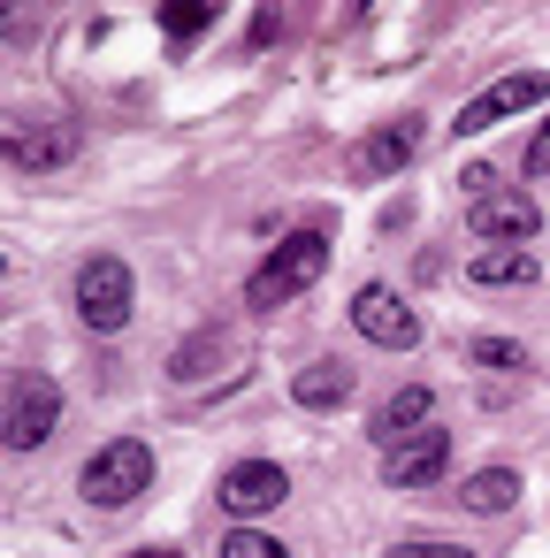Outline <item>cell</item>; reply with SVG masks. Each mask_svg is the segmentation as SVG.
<instances>
[{
  "instance_id": "cell-1",
  "label": "cell",
  "mask_w": 550,
  "mask_h": 558,
  "mask_svg": "<svg viewBox=\"0 0 550 558\" xmlns=\"http://www.w3.org/2000/svg\"><path fill=\"white\" fill-rule=\"evenodd\" d=\"M321 268H329V230H291V238L253 268L245 306H253V314H276V306H291L306 283H321Z\"/></svg>"
},
{
  "instance_id": "cell-2",
  "label": "cell",
  "mask_w": 550,
  "mask_h": 558,
  "mask_svg": "<svg viewBox=\"0 0 550 558\" xmlns=\"http://www.w3.org/2000/svg\"><path fill=\"white\" fill-rule=\"evenodd\" d=\"M146 482H154V451H146L138 436H115V444H100V451L85 459L77 497H85V505H131V497H146Z\"/></svg>"
},
{
  "instance_id": "cell-3",
  "label": "cell",
  "mask_w": 550,
  "mask_h": 558,
  "mask_svg": "<svg viewBox=\"0 0 550 558\" xmlns=\"http://www.w3.org/2000/svg\"><path fill=\"white\" fill-rule=\"evenodd\" d=\"M77 314H85L100 337H108V329H123V322H131V268H123V260H108V253H100V260H85V268H77Z\"/></svg>"
},
{
  "instance_id": "cell-4",
  "label": "cell",
  "mask_w": 550,
  "mask_h": 558,
  "mask_svg": "<svg viewBox=\"0 0 550 558\" xmlns=\"http://www.w3.org/2000/svg\"><path fill=\"white\" fill-rule=\"evenodd\" d=\"M62 421V390L47 375H9V444L16 451H39Z\"/></svg>"
},
{
  "instance_id": "cell-5",
  "label": "cell",
  "mask_w": 550,
  "mask_h": 558,
  "mask_svg": "<svg viewBox=\"0 0 550 558\" xmlns=\"http://www.w3.org/2000/svg\"><path fill=\"white\" fill-rule=\"evenodd\" d=\"M352 329H359L367 344H382V352H413V344H420L413 306H405L398 291H382V283H367V291L352 299Z\"/></svg>"
},
{
  "instance_id": "cell-6",
  "label": "cell",
  "mask_w": 550,
  "mask_h": 558,
  "mask_svg": "<svg viewBox=\"0 0 550 558\" xmlns=\"http://www.w3.org/2000/svg\"><path fill=\"white\" fill-rule=\"evenodd\" d=\"M550 93V77H535V70H520V77H504V85H489V93H474L466 108H459V138H481L489 123H512L520 108H535Z\"/></svg>"
},
{
  "instance_id": "cell-7",
  "label": "cell",
  "mask_w": 550,
  "mask_h": 558,
  "mask_svg": "<svg viewBox=\"0 0 550 558\" xmlns=\"http://www.w3.org/2000/svg\"><path fill=\"white\" fill-rule=\"evenodd\" d=\"M283 497H291V474H283L276 459H245V466L222 474V505H230L237 520H268Z\"/></svg>"
},
{
  "instance_id": "cell-8",
  "label": "cell",
  "mask_w": 550,
  "mask_h": 558,
  "mask_svg": "<svg viewBox=\"0 0 550 558\" xmlns=\"http://www.w3.org/2000/svg\"><path fill=\"white\" fill-rule=\"evenodd\" d=\"M443 466H451V436H443V428H420V436H405V444L382 451V482H390V489H420V482H436Z\"/></svg>"
},
{
  "instance_id": "cell-9",
  "label": "cell",
  "mask_w": 550,
  "mask_h": 558,
  "mask_svg": "<svg viewBox=\"0 0 550 558\" xmlns=\"http://www.w3.org/2000/svg\"><path fill=\"white\" fill-rule=\"evenodd\" d=\"M535 230H542V207H527V199H512V192L474 199V238H481V245H527Z\"/></svg>"
},
{
  "instance_id": "cell-10",
  "label": "cell",
  "mask_w": 550,
  "mask_h": 558,
  "mask_svg": "<svg viewBox=\"0 0 550 558\" xmlns=\"http://www.w3.org/2000/svg\"><path fill=\"white\" fill-rule=\"evenodd\" d=\"M428 413H436V390H428V383H405V390L375 413V436H382V444H405V436H420Z\"/></svg>"
},
{
  "instance_id": "cell-11",
  "label": "cell",
  "mask_w": 550,
  "mask_h": 558,
  "mask_svg": "<svg viewBox=\"0 0 550 558\" xmlns=\"http://www.w3.org/2000/svg\"><path fill=\"white\" fill-rule=\"evenodd\" d=\"M466 276H474L481 291H497V283H504V291H520V283H535L542 268H535V260H527L520 245H489L481 260H466Z\"/></svg>"
},
{
  "instance_id": "cell-12",
  "label": "cell",
  "mask_w": 550,
  "mask_h": 558,
  "mask_svg": "<svg viewBox=\"0 0 550 558\" xmlns=\"http://www.w3.org/2000/svg\"><path fill=\"white\" fill-rule=\"evenodd\" d=\"M291 398H298V405H321V413H329V405H344V398H352V367H344V360H314V367H306V375L291 383Z\"/></svg>"
},
{
  "instance_id": "cell-13",
  "label": "cell",
  "mask_w": 550,
  "mask_h": 558,
  "mask_svg": "<svg viewBox=\"0 0 550 558\" xmlns=\"http://www.w3.org/2000/svg\"><path fill=\"white\" fill-rule=\"evenodd\" d=\"M459 505L466 512H504V505H520V474L512 466H481V474H466Z\"/></svg>"
},
{
  "instance_id": "cell-14",
  "label": "cell",
  "mask_w": 550,
  "mask_h": 558,
  "mask_svg": "<svg viewBox=\"0 0 550 558\" xmlns=\"http://www.w3.org/2000/svg\"><path fill=\"white\" fill-rule=\"evenodd\" d=\"M9 154H16V169H62L77 154V138H62V131H16Z\"/></svg>"
},
{
  "instance_id": "cell-15",
  "label": "cell",
  "mask_w": 550,
  "mask_h": 558,
  "mask_svg": "<svg viewBox=\"0 0 550 558\" xmlns=\"http://www.w3.org/2000/svg\"><path fill=\"white\" fill-rule=\"evenodd\" d=\"M413 146H420V123H390V131L359 154V169H367V177H390V169H405V161H413Z\"/></svg>"
},
{
  "instance_id": "cell-16",
  "label": "cell",
  "mask_w": 550,
  "mask_h": 558,
  "mask_svg": "<svg viewBox=\"0 0 550 558\" xmlns=\"http://www.w3.org/2000/svg\"><path fill=\"white\" fill-rule=\"evenodd\" d=\"M230 352H237V337H230V329H207L199 344H176V360H169V375H176V383H199V375H207L215 360H230Z\"/></svg>"
},
{
  "instance_id": "cell-17",
  "label": "cell",
  "mask_w": 550,
  "mask_h": 558,
  "mask_svg": "<svg viewBox=\"0 0 550 558\" xmlns=\"http://www.w3.org/2000/svg\"><path fill=\"white\" fill-rule=\"evenodd\" d=\"M161 32L169 39H199L207 32V0H161Z\"/></svg>"
},
{
  "instance_id": "cell-18",
  "label": "cell",
  "mask_w": 550,
  "mask_h": 558,
  "mask_svg": "<svg viewBox=\"0 0 550 558\" xmlns=\"http://www.w3.org/2000/svg\"><path fill=\"white\" fill-rule=\"evenodd\" d=\"M222 558H291L276 535H260V527H230V543H222Z\"/></svg>"
},
{
  "instance_id": "cell-19",
  "label": "cell",
  "mask_w": 550,
  "mask_h": 558,
  "mask_svg": "<svg viewBox=\"0 0 550 558\" xmlns=\"http://www.w3.org/2000/svg\"><path fill=\"white\" fill-rule=\"evenodd\" d=\"M474 367H527V344H512V337H474Z\"/></svg>"
},
{
  "instance_id": "cell-20",
  "label": "cell",
  "mask_w": 550,
  "mask_h": 558,
  "mask_svg": "<svg viewBox=\"0 0 550 558\" xmlns=\"http://www.w3.org/2000/svg\"><path fill=\"white\" fill-rule=\"evenodd\" d=\"M390 558H474V550H459V543H398Z\"/></svg>"
},
{
  "instance_id": "cell-21",
  "label": "cell",
  "mask_w": 550,
  "mask_h": 558,
  "mask_svg": "<svg viewBox=\"0 0 550 558\" xmlns=\"http://www.w3.org/2000/svg\"><path fill=\"white\" fill-rule=\"evenodd\" d=\"M527 177H550V123H542L535 146H527Z\"/></svg>"
},
{
  "instance_id": "cell-22",
  "label": "cell",
  "mask_w": 550,
  "mask_h": 558,
  "mask_svg": "<svg viewBox=\"0 0 550 558\" xmlns=\"http://www.w3.org/2000/svg\"><path fill=\"white\" fill-rule=\"evenodd\" d=\"M131 558H176V550H131Z\"/></svg>"
}]
</instances>
